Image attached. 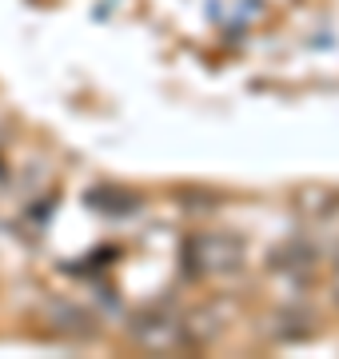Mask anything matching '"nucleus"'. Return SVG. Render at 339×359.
I'll return each mask as SVG.
<instances>
[{"mask_svg":"<svg viewBox=\"0 0 339 359\" xmlns=\"http://www.w3.org/2000/svg\"><path fill=\"white\" fill-rule=\"evenodd\" d=\"M188 268L196 276H232L244 268V244L228 231H200L184 248Z\"/></svg>","mask_w":339,"mask_h":359,"instance_id":"1","label":"nucleus"},{"mask_svg":"<svg viewBox=\"0 0 339 359\" xmlns=\"http://www.w3.org/2000/svg\"><path fill=\"white\" fill-rule=\"evenodd\" d=\"M132 339L148 351H180L192 344L188 335V316H172V311H144L132 320Z\"/></svg>","mask_w":339,"mask_h":359,"instance_id":"2","label":"nucleus"},{"mask_svg":"<svg viewBox=\"0 0 339 359\" xmlns=\"http://www.w3.org/2000/svg\"><path fill=\"white\" fill-rule=\"evenodd\" d=\"M272 268L279 271H312L315 268V252L312 248H284L272 256Z\"/></svg>","mask_w":339,"mask_h":359,"instance_id":"3","label":"nucleus"},{"mask_svg":"<svg viewBox=\"0 0 339 359\" xmlns=\"http://www.w3.org/2000/svg\"><path fill=\"white\" fill-rule=\"evenodd\" d=\"M327 219H331V224H339V200L331 204V212H327ZM335 231H339V228H335Z\"/></svg>","mask_w":339,"mask_h":359,"instance_id":"4","label":"nucleus"}]
</instances>
